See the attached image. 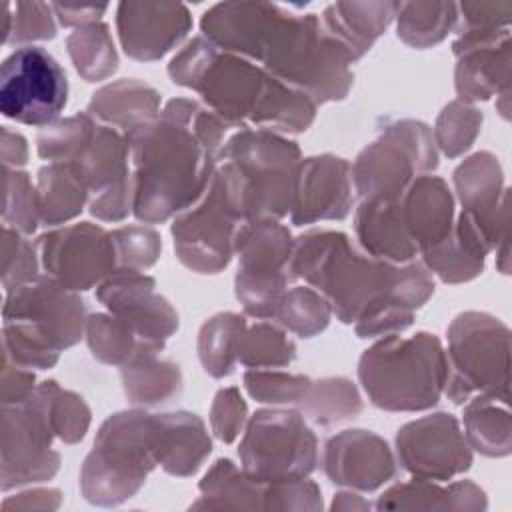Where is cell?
Masks as SVG:
<instances>
[{"instance_id": "9a60e30c", "label": "cell", "mask_w": 512, "mask_h": 512, "mask_svg": "<svg viewBox=\"0 0 512 512\" xmlns=\"http://www.w3.org/2000/svg\"><path fill=\"white\" fill-rule=\"evenodd\" d=\"M44 274L74 292L100 286L118 270L116 250L102 224L72 222L50 228L36 238Z\"/></svg>"}, {"instance_id": "7c38bea8", "label": "cell", "mask_w": 512, "mask_h": 512, "mask_svg": "<svg viewBox=\"0 0 512 512\" xmlns=\"http://www.w3.org/2000/svg\"><path fill=\"white\" fill-rule=\"evenodd\" d=\"M68 104V76L42 46H20L0 66V112L24 126L46 128Z\"/></svg>"}, {"instance_id": "f546056e", "label": "cell", "mask_w": 512, "mask_h": 512, "mask_svg": "<svg viewBox=\"0 0 512 512\" xmlns=\"http://www.w3.org/2000/svg\"><path fill=\"white\" fill-rule=\"evenodd\" d=\"M162 110L160 92L140 78H120L102 84L88 100L86 112L100 124L128 132Z\"/></svg>"}, {"instance_id": "e0dca14e", "label": "cell", "mask_w": 512, "mask_h": 512, "mask_svg": "<svg viewBox=\"0 0 512 512\" xmlns=\"http://www.w3.org/2000/svg\"><path fill=\"white\" fill-rule=\"evenodd\" d=\"M98 302L122 318L140 342L164 348L180 328V316L166 296L156 292V280L138 270H116L96 286Z\"/></svg>"}, {"instance_id": "be15d7a7", "label": "cell", "mask_w": 512, "mask_h": 512, "mask_svg": "<svg viewBox=\"0 0 512 512\" xmlns=\"http://www.w3.org/2000/svg\"><path fill=\"white\" fill-rule=\"evenodd\" d=\"M30 150L28 140L10 126H2L0 130V160L4 168H18L22 170L28 164Z\"/></svg>"}, {"instance_id": "94428289", "label": "cell", "mask_w": 512, "mask_h": 512, "mask_svg": "<svg viewBox=\"0 0 512 512\" xmlns=\"http://www.w3.org/2000/svg\"><path fill=\"white\" fill-rule=\"evenodd\" d=\"M62 504V492L58 488L26 486L14 496L2 498L4 510H58Z\"/></svg>"}, {"instance_id": "680465c9", "label": "cell", "mask_w": 512, "mask_h": 512, "mask_svg": "<svg viewBox=\"0 0 512 512\" xmlns=\"http://www.w3.org/2000/svg\"><path fill=\"white\" fill-rule=\"evenodd\" d=\"M132 176L120 184L110 186L108 190L96 194L88 202V212L100 222H122L132 214Z\"/></svg>"}, {"instance_id": "5b68a950", "label": "cell", "mask_w": 512, "mask_h": 512, "mask_svg": "<svg viewBox=\"0 0 512 512\" xmlns=\"http://www.w3.org/2000/svg\"><path fill=\"white\" fill-rule=\"evenodd\" d=\"M300 160V146L292 138L260 128H240L226 138L216 174L242 222H282L292 210Z\"/></svg>"}, {"instance_id": "7bdbcfd3", "label": "cell", "mask_w": 512, "mask_h": 512, "mask_svg": "<svg viewBox=\"0 0 512 512\" xmlns=\"http://www.w3.org/2000/svg\"><path fill=\"white\" fill-rule=\"evenodd\" d=\"M84 340L90 354L106 366H124L142 344L136 332L118 316L106 312H94L88 316Z\"/></svg>"}, {"instance_id": "ac0fdd59", "label": "cell", "mask_w": 512, "mask_h": 512, "mask_svg": "<svg viewBox=\"0 0 512 512\" xmlns=\"http://www.w3.org/2000/svg\"><path fill=\"white\" fill-rule=\"evenodd\" d=\"M454 198L460 210L474 216L492 236L498 260L510 256V190L500 158L488 150L466 156L452 172Z\"/></svg>"}, {"instance_id": "c3c4849f", "label": "cell", "mask_w": 512, "mask_h": 512, "mask_svg": "<svg viewBox=\"0 0 512 512\" xmlns=\"http://www.w3.org/2000/svg\"><path fill=\"white\" fill-rule=\"evenodd\" d=\"M2 222L26 236H32L40 226L36 182H32L26 170L4 168Z\"/></svg>"}, {"instance_id": "8992f818", "label": "cell", "mask_w": 512, "mask_h": 512, "mask_svg": "<svg viewBox=\"0 0 512 512\" xmlns=\"http://www.w3.org/2000/svg\"><path fill=\"white\" fill-rule=\"evenodd\" d=\"M358 384L384 412H426L444 396L448 376L442 340L426 330L376 338L358 358Z\"/></svg>"}, {"instance_id": "9f6ffc18", "label": "cell", "mask_w": 512, "mask_h": 512, "mask_svg": "<svg viewBox=\"0 0 512 512\" xmlns=\"http://www.w3.org/2000/svg\"><path fill=\"white\" fill-rule=\"evenodd\" d=\"M382 126L406 144L416 158L420 174H432L438 168V148L432 138V128L426 122L414 118H394L384 120Z\"/></svg>"}, {"instance_id": "44dd1931", "label": "cell", "mask_w": 512, "mask_h": 512, "mask_svg": "<svg viewBox=\"0 0 512 512\" xmlns=\"http://www.w3.org/2000/svg\"><path fill=\"white\" fill-rule=\"evenodd\" d=\"M114 20L122 52L136 62L162 60L192 32L182 2H118Z\"/></svg>"}, {"instance_id": "f5cc1de1", "label": "cell", "mask_w": 512, "mask_h": 512, "mask_svg": "<svg viewBox=\"0 0 512 512\" xmlns=\"http://www.w3.org/2000/svg\"><path fill=\"white\" fill-rule=\"evenodd\" d=\"M248 418V404L238 386H224L216 390L208 410L210 432L216 440L222 444L236 442L242 436Z\"/></svg>"}, {"instance_id": "8fae6325", "label": "cell", "mask_w": 512, "mask_h": 512, "mask_svg": "<svg viewBox=\"0 0 512 512\" xmlns=\"http://www.w3.org/2000/svg\"><path fill=\"white\" fill-rule=\"evenodd\" d=\"M40 384L20 404L2 406L0 488L2 492L52 480L60 470V454Z\"/></svg>"}, {"instance_id": "30bf717a", "label": "cell", "mask_w": 512, "mask_h": 512, "mask_svg": "<svg viewBox=\"0 0 512 512\" xmlns=\"http://www.w3.org/2000/svg\"><path fill=\"white\" fill-rule=\"evenodd\" d=\"M294 236L276 220L242 222L234 238V296L246 316L272 320L276 306L292 286L290 258Z\"/></svg>"}, {"instance_id": "ffe728a7", "label": "cell", "mask_w": 512, "mask_h": 512, "mask_svg": "<svg viewBox=\"0 0 512 512\" xmlns=\"http://www.w3.org/2000/svg\"><path fill=\"white\" fill-rule=\"evenodd\" d=\"M350 162L336 154L306 156L296 166L290 222L312 226L316 222H340L354 208Z\"/></svg>"}, {"instance_id": "277c9868", "label": "cell", "mask_w": 512, "mask_h": 512, "mask_svg": "<svg viewBox=\"0 0 512 512\" xmlns=\"http://www.w3.org/2000/svg\"><path fill=\"white\" fill-rule=\"evenodd\" d=\"M400 264L368 256L340 230H306L294 238L290 274L318 290L342 324H354L360 314L384 300H394ZM396 302V300H394Z\"/></svg>"}, {"instance_id": "7a4b0ae2", "label": "cell", "mask_w": 512, "mask_h": 512, "mask_svg": "<svg viewBox=\"0 0 512 512\" xmlns=\"http://www.w3.org/2000/svg\"><path fill=\"white\" fill-rule=\"evenodd\" d=\"M176 86L200 96L230 128H260L282 136L306 132L318 104L280 82L262 66L214 46L202 34L190 38L168 62Z\"/></svg>"}, {"instance_id": "6da1fadb", "label": "cell", "mask_w": 512, "mask_h": 512, "mask_svg": "<svg viewBox=\"0 0 512 512\" xmlns=\"http://www.w3.org/2000/svg\"><path fill=\"white\" fill-rule=\"evenodd\" d=\"M200 34L220 50L256 62L318 106L344 100L354 86V60L324 30L320 14L264 0H230L202 14Z\"/></svg>"}, {"instance_id": "e575fe53", "label": "cell", "mask_w": 512, "mask_h": 512, "mask_svg": "<svg viewBox=\"0 0 512 512\" xmlns=\"http://www.w3.org/2000/svg\"><path fill=\"white\" fill-rule=\"evenodd\" d=\"M510 404L476 394L462 404V432L472 448L486 458H506L512 452Z\"/></svg>"}, {"instance_id": "f6af8a7d", "label": "cell", "mask_w": 512, "mask_h": 512, "mask_svg": "<svg viewBox=\"0 0 512 512\" xmlns=\"http://www.w3.org/2000/svg\"><path fill=\"white\" fill-rule=\"evenodd\" d=\"M38 384L44 392L56 438L64 444L82 442L92 424V410L88 402L78 392L62 388L56 380H42Z\"/></svg>"}, {"instance_id": "db71d44e", "label": "cell", "mask_w": 512, "mask_h": 512, "mask_svg": "<svg viewBox=\"0 0 512 512\" xmlns=\"http://www.w3.org/2000/svg\"><path fill=\"white\" fill-rule=\"evenodd\" d=\"M322 508V490L310 476L270 482L264 486V510L318 512Z\"/></svg>"}, {"instance_id": "74e56055", "label": "cell", "mask_w": 512, "mask_h": 512, "mask_svg": "<svg viewBox=\"0 0 512 512\" xmlns=\"http://www.w3.org/2000/svg\"><path fill=\"white\" fill-rule=\"evenodd\" d=\"M458 4L448 0L400 2L394 26L400 42L414 50H428L444 42L456 28Z\"/></svg>"}, {"instance_id": "9c48e42d", "label": "cell", "mask_w": 512, "mask_h": 512, "mask_svg": "<svg viewBox=\"0 0 512 512\" xmlns=\"http://www.w3.org/2000/svg\"><path fill=\"white\" fill-rule=\"evenodd\" d=\"M240 468L270 484L310 476L320 464V446L310 422L292 406L256 410L240 436Z\"/></svg>"}, {"instance_id": "ee69618b", "label": "cell", "mask_w": 512, "mask_h": 512, "mask_svg": "<svg viewBox=\"0 0 512 512\" xmlns=\"http://www.w3.org/2000/svg\"><path fill=\"white\" fill-rule=\"evenodd\" d=\"M98 122L84 110L66 118H58L36 134V152L48 164H70L90 142Z\"/></svg>"}, {"instance_id": "11a10c76", "label": "cell", "mask_w": 512, "mask_h": 512, "mask_svg": "<svg viewBox=\"0 0 512 512\" xmlns=\"http://www.w3.org/2000/svg\"><path fill=\"white\" fill-rule=\"evenodd\" d=\"M416 312L394 302L392 298H384L372 306H368L360 318L354 322V332L362 340H376L392 334H402L414 324Z\"/></svg>"}, {"instance_id": "836d02e7", "label": "cell", "mask_w": 512, "mask_h": 512, "mask_svg": "<svg viewBox=\"0 0 512 512\" xmlns=\"http://www.w3.org/2000/svg\"><path fill=\"white\" fill-rule=\"evenodd\" d=\"M40 226L56 228L72 222L88 208L90 192L70 164H44L36 174Z\"/></svg>"}, {"instance_id": "4fadbf2b", "label": "cell", "mask_w": 512, "mask_h": 512, "mask_svg": "<svg viewBox=\"0 0 512 512\" xmlns=\"http://www.w3.org/2000/svg\"><path fill=\"white\" fill-rule=\"evenodd\" d=\"M242 220L214 172L204 194L172 218L170 234L178 262L196 274H218L234 258V238Z\"/></svg>"}, {"instance_id": "bcb514c9", "label": "cell", "mask_w": 512, "mask_h": 512, "mask_svg": "<svg viewBox=\"0 0 512 512\" xmlns=\"http://www.w3.org/2000/svg\"><path fill=\"white\" fill-rule=\"evenodd\" d=\"M58 20L52 4L30 0L6 4L4 8V46H34V42H44L56 38Z\"/></svg>"}, {"instance_id": "ba28073f", "label": "cell", "mask_w": 512, "mask_h": 512, "mask_svg": "<svg viewBox=\"0 0 512 512\" xmlns=\"http://www.w3.org/2000/svg\"><path fill=\"white\" fill-rule=\"evenodd\" d=\"M444 396L462 406L482 394L510 404V328L484 310H464L446 328Z\"/></svg>"}, {"instance_id": "f35d334b", "label": "cell", "mask_w": 512, "mask_h": 512, "mask_svg": "<svg viewBox=\"0 0 512 512\" xmlns=\"http://www.w3.org/2000/svg\"><path fill=\"white\" fill-rule=\"evenodd\" d=\"M66 52L84 82H104L118 70V50L106 22L74 28L66 36Z\"/></svg>"}, {"instance_id": "7402d4cb", "label": "cell", "mask_w": 512, "mask_h": 512, "mask_svg": "<svg viewBox=\"0 0 512 512\" xmlns=\"http://www.w3.org/2000/svg\"><path fill=\"white\" fill-rule=\"evenodd\" d=\"M452 54L458 100L478 104L510 90V28L488 34H454Z\"/></svg>"}, {"instance_id": "3957f363", "label": "cell", "mask_w": 512, "mask_h": 512, "mask_svg": "<svg viewBox=\"0 0 512 512\" xmlns=\"http://www.w3.org/2000/svg\"><path fill=\"white\" fill-rule=\"evenodd\" d=\"M132 216L142 224H164L190 208L208 188L218 160L194 132L158 114L128 132Z\"/></svg>"}, {"instance_id": "b9f144b4", "label": "cell", "mask_w": 512, "mask_h": 512, "mask_svg": "<svg viewBox=\"0 0 512 512\" xmlns=\"http://www.w3.org/2000/svg\"><path fill=\"white\" fill-rule=\"evenodd\" d=\"M484 114L476 104L462 100H450L436 116L432 126V138L446 158L454 160L464 156L480 136Z\"/></svg>"}, {"instance_id": "d6a6232c", "label": "cell", "mask_w": 512, "mask_h": 512, "mask_svg": "<svg viewBox=\"0 0 512 512\" xmlns=\"http://www.w3.org/2000/svg\"><path fill=\"white\" fill-rule=\"evenodd\" d=\"M264 486L252 480L234 460L218 458L198 482L200 496L190 508L264 510Z\"/></svg>"}, {"instance_id": "7dc6e473", "label": "cell", "mask_w": 512, "mask_h": 512, "mask_svg": "<svg viewBox=\"0 0 512 512\" xmlns=\"http://www.w3.org/2000/svg\"><path fill=\"white\" fill-rule=\"evenodd\" d=\"M310 384V376L280 368H246L242 374V388L246 394L266 406H296Z\"/></svg>"}, {"instance_id": "6f0895ef", "label": "cell", "mask_w": 512, "mask_h": 512, "mask_svg": "<svg viewBox=\"0 0 512 512\" xmlns=\"http://www.w3.org/2000/svg\"><path fill=\"white\" fill-rule=\"evenodd\" d=\"M458 22L454 34H484L510 28L512 2H456Z\"/></svg>"}, {"instance_id": "6125c7cd", "label": "cell", "mask_w": 512, "mask_h": 512, "mask_svg": "<svg viewBox=\"0 0 512 512\" xmlns=\"http://www.w3.org/2000/svg\"><path fill=\"white\" fill-rule=\"evenodd\" d=\"M56 20L64 28H80L92 22H102V16L108 12L110 4H68L52 2Z\"/></svg>"}, {"instance_id": "5bb4252c", "label": "cell", "mask_w": 512, "mask_h": 512, "mask_svg": "<svg viewBox=\"0 0 512 512\" xmlns=\"http://www.w3.org/2000/svg\"><path fill=\"white\" fill-rule=\"evenodd\" d=\"M88 316L80 292L64 288L48 274L4 292L2 322L22 326L58 352L84 338Z\"/></svg>"}, {"instance_id": "e7e4bbea", "label": "cell", "mask_w": 512, "mask_h": 512, "mask_svg": "<svg viewBox=\"0 0 512 512\" xmlns=\"http://www.w3.org/2000/svg\"><path fill=\"white\" fill-rule=\"evenodd\" d=\"M374 508V504H370L364 496H362V492H356V490H348V488H342V490H338L336 494H334V498H332V502H330V510H342V512H348V510H352V512H366V510H372Z\"/></svg>"}, {"instance_id": "52a82bcc", "label": "cell", "mask_w": 512, "mask_h": 512, "mask_svg": "<svg viewBox=\"0 0 512 512\" xmlns=\"http://www.w3.org/2000/svg\"><path fill=\"white\" fill-rule=\"evenodd\" d=\"M158 466L154 412L132 406L104 418L84 456L78 484L92 506L114 508L134 498Z\"/></svg>"}, {"instance_id": "f907efd6", "label": "cell", "mask_w": 512, "mask_h": 512, "mask_svg": "<svg viewBox=\"0 0 512 512\" xmlns=\"http://www.w3.org/2000/svg\"><path fill=\"white\" fill-rule=\"evenodd\" d=\"M0 282L4 292L18 288L40 276V256L36 240L30 236L2 226V256H0Z\"/></svg>"}, {"instance_id": "83f0119b", "label": "cell", "mask_w": 512, "mask_h": 512, "mask_svg": "<svg viewBox=\"0 0 512 512\" xmlns=\"http://www.w3.org/2000/svg\"><path fill=\"white\" fill-rule=\"evenodd\" d=\"M400 2L372 0V2H332L322 14L324 30L346 48L354 62H358L376 40L394 24Z\"/></svg>"}, {"instance_id": "ab89813d", "label": "cell", "mask_w": 512, "mask_h": 512, "mask_svg": "<svg viewBox=\"0 0 512 512\" xmlns=\"http://www.w3.org/2000/svg\"><path fill=\"white\" fill-rule=\"evenodd\" d=\"M332 316L330 302L318 290L308 284H292L282 294L272 320L288 334L314 338L328 328Z\"/></svg>"}, {"instance_id": "cb8c5ba5", "label": "cell", "mask_w": 512, "mask_h": 512, "mask_svg": "<svg viewBox=\"0 0 512 512\" xmlns=\"http://www.w3.org/2000/svg\"><path fill=\"white\" fill-rule=\"evenodd\" d=\"M494 250L492 234L468 212L460 210L446 240L418 254L422 264L444 284L472 282L484 272L486 256Z\"/></svg>"}, {"instance_id": "4dcf8cb0", "label": "cell", "mask_w": 512, "mask_h": 512, "mask_svg": "<svg viewBox=\"0 0 512 512\" xmlns=\"http://www.w3.org/2000/svg\"><path fill=\"white\" fill-rule=\"evenodd\" d=\"M164 348L140 344L136 354L120 366L122 390L132 406L154 408L178 398L184 388L180 364L162 358Z\"/></svg>"}, {"instance_id": "d4e9b609", "label": "cell", "mask_w": 512, "mask_h": 512, "mask_svg": "<svg viewBox=\"0 0 512 512\" xmlns=\"http://www.w3.org/2000/svg\"><path fill=\"white\" fill-rule=\"evenodd\" d=\"M398 202L404 226L418 254L450 236L456 220V198L444 178L418 174Z\"/></svg>"}, {"instance_id": "d6986e66", "label": "cell", "mask_w": 512, "mask_h": 512, "mask_svg": "<svg viewBox=\"0 0 512 512\" xmlns=\"http://www.w3.org/2000/svg\"><path fill=\"white\" fill-rule=\"evenodd\" d=\"M320 466L332 484L362 494L390 484L398 472L390 444L366 428H346L330 436L322 446Z\"/></svg>"}, {"instance_id": "03108f58", "label": "cell", "mask_w": 512, "mask_h": 512, "mask_svg": "<svg viewBox=\"0 0 512 512\" xmlns=\"http://www.w3.org/2000/svg\"><path fill=\"white\" fill-rule=\"evenodd\" d=\"M496 112H498L504 120H510V90L500 92V94L496 96Z\"/></svg>"}, {"instance_id": "681fc988", "label": "cell", "mask_w": 512, "mask_h": 512, "mask_svg": "<svg viewBox=\"0 0 512 512\" xmlns=\"http://www.w3.org/2000/svg\"><path fill=\"white\" fill-rule=\"evenodd\" d=\"M118 270L146 272L162 254V236L150 224H124L110 230Z\"/></svg>"}, {"instance_id": "91938a15", "label": "cell", "mask_w": 512, "mask_h": 512, "mask_svg": "<svg viewBox=\"0 0 512 512\" xmlns=\"http://www.w3.org/2000/svg\"><path fill=\"white\" fill-rule=\"evenodd\" d=\"M36 374L34 370L22 368L4 358L2 364V378H0V400L2 406H12L28 400L36 390Z\"/></svg>"}, {"instance_id": "d590c367", "label": "cell", "mask_w": 512, "mask_h": 512, "mask_svg": "<svg viewBox=\"0 0 512 512\" xmlns=\"http://www.w3.org/2000/svg\"><path fill=\"white\" fill-rule=\"evenodd\" d=\"M248 322L244 314L222 310L206 318L196 336V354L202 370L216 378H228L238 366V348Z\"/></svg>"}, {"instance_id": "f1b7e54d", "label": "cell", "mask_w": 512, "mask_h": 512, "mask_svg": "<svg viewBox=\"0 0 512 512\" xmlns=\"http://www.w3.org/2000/svg\"><path fill=\"white\" fill-rule=\"evenodd\" d=\"M376 510H454L482 512L488 508V496L472 480H454L448 486L434 480L412 478L384 488L378 496Z\"/></svg>"}, {"instance_id": "603a6c76", "label": "cell", "mask_w": 512, "mask_h": 512, "mask_svg": "<svg viewBox=\"0 0 512 512\" xmlns=\"http://www.w3.org/2000/svg\"><path fill=\"white\" fill-rule=\"evenodd\" d=\"M356 200H400L408 184L420 174L406 144L384 126L350 164Z\"/></svg>"}, {"instance_id": "60d3db41", "label": "cell", "mask_w": 512, "mask_h": 512, "mask_svg": "<svg viewBox=\"0 0 512 512\" xmlns=\"http://www.w3.org/2000/svg\"><path fill=\"white\" fill-rule=\"evenodd\" d=\"M296 352V342L280 324L256 320L242 334L238 364L244 368H286L296 360Z\"/></svg>"}, {"instance_id": "816d5d0a", "label": "cell", "mask_w": 512, "mask_h": 512, "mask_svg": "<svg viewBox=\"0 0 512 512\" xmlns=\"http://www.w3.org/2000/svg\"><path fill=\"white\" fill-rule=\"evenodd\" d=\"M2 352L6 360L28 370H50L60 358L58 350L10 322H2Z\"/></svg>"}, {"instance_id": "484cf974", "label": "cell", "mask_w": 512, "mask_h": 512, "mask_svg": "<svg viewBox=\"0 0 512 512\" xmlns=\"http://www.w3.org/2000/svg\"><path fill=\"white\" fill-rule=\"evenodd\" d=\"M154 454L158 466L174 478L198 474L212 454L204 420L190 410L154 412Z\"/></svg>"}, {"instance_id": "2e32d148", "label": "cell", "mask_w": 512, "mask_h": 512, "mask_svg": "<svg viewBox=\"0 0 512 512\" xmlns=\"http://www.w3.org/2000/svg\"><path fill=\"white\" fill-rule=\"evenodd\" d=\"M394 456L412 478L434 482L454 480L474 462L460 420L450 412H430L402 424L394 436Z\"/></svg>"}, {"instance_id": "4316f807", "label": "cell", "mask_w": 512, "mask_h": 512, "mask_svg": "<svg viewBox=\"0 0 512 512\" xmlns=\"http://www.w3.org/2000/svg\"><path fill=\"white\" fill-rule=\"evenodd\" d=\"M354 236L372 258L406 264L418 258L400 212L398 200H358L354 206Z\"/></svg>"}, {"instance_id": "1f68e13d", "label": "cell", "mask_w": 512, "mask_h": 512, "mask_svg": "<svg viewBox=\"0 0 512 512\" xmlns=\"http://www.w3.org/2000/svg\"><path fill=\"white\" fill-rule=\"evenodd\" d=\"M70 166L92 198L130 178V144L124 132L98 122L94 136Z\"/></svg>"}, {"instance_id": "8d00e7d4", "label": "cell", "mask_w": 512, "mask_h": 512, "mask_svg": "<svg viewBox=\"0 0 512 512\" xmlns=\"http://www.w3.org/2000/svg\"><path fill=\"white\" fill-rule=\"evenodd\" d=\"M310 424L330 428L354 420L364 410V398L356 382L346 376L312 380L304 398L294 406Z\"/></svg>"}]
</instances>
